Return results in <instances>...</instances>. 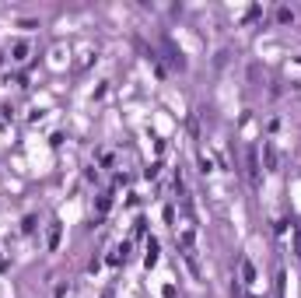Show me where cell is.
I'll return each mask as SVG.
<instances>
[{"label":"cell","mask_w":301,"mask_h":298,"mask_svg":"<svg viewBox=\"0 0 301 298\" xmlns=\"http://www.w3.org/2000/svg\"><path fill=\"white\" fill-rule=\"evenodd\" d=\"M60 246V221H53V225H49V239H46V249L53 253Z\"/></svg>","instance_id":"6da1fadb"},{"label":"cell","mask_w":301,"mask_h":298,"mask_svg":"<svg viewBox=\"0 0 301 298\" xmlns=\"http://www.w3.org/2000/svg\"><path fill=\"white\" fill-rule=\"evenodd\" d=\"M25 53H28V43H18L14 46V60H25Z\"/></svg>","instance_id":"5b68a950"},{"label":"cell","mask_w":301,"mask_h":298,"mask_svg":"<svg viewBox=\"0 0 301 298\" xmlns=\"http://www.w3.org/2000/svg\"><path fill=\"white\" fill-rule=\"evenodd\" d=\"M266 165L277 169V151H273V144H270V140H266Z\"/></svg>","instance_id":"277c9868"},{"label":"cell","mask_w":301,"mask_h":298,"mask_svg":"<svg viewBox=\"0 0 301 298\" xmlns=\"http://www.w3.org/2000/svg\"><path fill=\"white\" fill-rule=\"evenodd\" d=\"M294 246H298V259H301V232H294Z\"/></svg>","instance_id":"52a82bcc"},{"label":"cell","mask_w":301,"mask_h":298,"mask_svg":"<svg viewBox=\"0 0 301 298\" xmlns=\"http://www.w3.org/2000/svg\"><path fill=\"white\" fill-rule=\"evenodd\" d=\"M238 267H242V284H252V281H256V270H252V263H249V259H242Z\"/></svg>","instance_id":"3957f363"},{"label":"cell","mask_w":301,"mask_h":298,"mask_svg":"<svg viewBox=\"0 0 301 298\" xmlns=\"http://www.w3.org/2000/svg\"><path fill=\"white\" fill-rule=\"evenodd\" d=\"M144 263H147V267H154V263H158V242H154V239L147 242V256H144Z\"/></svg>","instance_id":"7a4b0ae2"},{"label":"cell","mask_w":301,"mask_h":298,"mask_svg":"<svg viewBox=\"0 0 301 298\" xmlns=\"http://www.w3.org/2000/svg\"><path fill=\"white\" fill-rule=\"evenodd\" d=\"M277 18H280V21H294V11H287V7H280V11H277Z\"/></svg>","instance_id":"8992f818"}]
</instances>
